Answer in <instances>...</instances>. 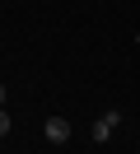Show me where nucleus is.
<instances>
[{
	"mask_svg": "<svg viewBox=\"0 0 140 154\" xmlns=\"http://www.w3.org/2000/svg\"><path fill=\"white\" fill-rule=\"evenodd\" d=\"M0 107H5V84H0Z\"/></svg>",
	"mask_w": 140,
	"mask_h": 154,
	"instance_id": "obj_4",
	"label": "nucleus"
},
{
	"mask_svg": "<svg viewBox=\"0 0 140 154\" xmlns=\"http://www.w3.org/2000/svg\"><path fill=\"white\" fill-rule=\"evenodd\" d=\"M117 126H121V112H117V107H107V112H103L98 117V122H93V140H112V131H117Z\"/></svg>",
	"mask_w": 140,
	"mask_h": 154,
	"instance_id": "obj_1",
	"label": "nucleus"
},
{
	"mask_svg": "<svg viewBox=\"0 0 140 154\" xmlns=\"http://www.w3.org/2000/svg\"><path fill=\"white\" fill-rule=\"evenodd\" d=\"M42 135L51 145H65V140H70V122H65V117H47V122H42Z\"/></svg>",
	"mask_w": 140,
	"mask_h": 154,
	"instance_id": "obj_2",
	"label": "nucleus"
},
{
	"mask_svg": "<svg viewBox=\"0 0 140 154\" xmlns=\"http://www.w3.org/2000/svg\"><path fill=\"white\" fill-rule=\"evenodd\" d=\"M0 135H9V112H0Z\"/></svg>",
	"mask_w": 140,
	"mask_h": 154,
	"instance_id": "obj_3",
	"label": "nucleus"
}]
</instances>
